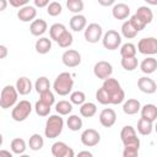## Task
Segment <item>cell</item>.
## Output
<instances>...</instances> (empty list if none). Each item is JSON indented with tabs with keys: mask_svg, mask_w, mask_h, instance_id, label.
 <instances>
[{
	"mask_svg": "<svg viewBox=\"0 0 157 157\" xmlns=\"http://www.w3.org/2000/svg\"><path fill=\"white\" fill-rule=\"evenodd\" d=\"M102 87L107 91V93L110 98V104H120L124 102L125 92L121 88V86L117 78L109 77V78L104 80Z\"/></svg>",
	"mask_w": 157,
	"mask_h": 157,
	"instance_id": "1",
	"label": "cell"
},
{
	"mask_svg": "<svg viewBox=\"0 0 157 157\" xmlns=\"http://www.w3.org/2000/svg\"><path fill=\"white\" fill-rule=\"evenodd\" d=\"M72 87H74L72 75L66 71L59 74L53 83V88L55 93H58L59 96H67L72 91Z\"/></svg>",
	"mask_w": 157,
	"mask_h": 157,
	"instance_id": "2",
	"label": "cell"
},
{
	"mask_svg": "<svg viewBox=\"0 0 157 157\" xmlns=\"http://www.w3.org/2000/svg\"><path fill=\"white\" fill-rule=\"evenodd\" d=\"M63 129H64V120L61 115L54 114V115H50L45 121L44 135L48 139H55L61 134Z\"/></svg>",
	"mask_w": 157,
	"mask_h": 157,
	"instance_id": "3",
	"label": "cell"
},
{
	"mask_svg": "<svg viewBox=\"0 0 157 157\" xmlns=\"http://www.w3.org/2000/svg\"><path fill=\"white\" fill-rule=\"evenodd\" d=\"M17 96H18V92L16 87L11 85L5 86L0 93V107L2 109H9L15 107L17 104Z\"/></svg>",
	"mask_w": 157,
	"mask_h": 157,
	"instance_id": "4",
	"label": "cell"
},
{
	"mask_svg": "<svg viewBox=\"0 0 157 157\" xmlns=\"http://www.w3.org/2000/svg\"><path fill=\"white\" fill-rule=\"evenodd\" d=\"M32 112V104L29 103V101H26V99H22L20 102H17V104L12 108L11 110V118L15 120V121H23L26 120L29 114Z\"/></svg>",
	"mask_w": 157,
	"mask_h": 157,
	"instance_id": "5",
	"label": "cell"
},
{
	"mask_svg": "<svg viewBox=\"0 0 157 157\" xmlns=\"http://www.w3.org/2000/svg\"><path fill=\"white\" fill-rule=\"evenodd\" d=\"M120 139L124 145V147L128 146H135L140 147V139L136 135V130L131 125H125L120 131Z\"/></svg>",
	"mask_w": 157,
	"mask_h": 157,
	"instance_id": "6",
	"label": "cell"
},
{
	"mask_svg": "<svg viewBox=\"0 0 157 157\" xmlns=\"http://www.w3.org/2000/svg\"><path fill=\"white\" fill-rule=\"evenodd\" d=\"M102 43H103V47L105 49H108V50H115L121 44V36H120V33H118L114 29H108L103 34Z\"/></svg>",
	"mask_w": 157,
	"mask_h": 157,
	"instance_id": "7",
	"label": "cell"
},
{
	"mask_svg": "<svg viewBox=\"0 0 157 157\" xmlns=\"http://www.w3.org/2000/svg\"><path fill=\"white\" fill-rule=\"evenodd\" d=\"M137 50H139V53H141L144 55L157 54V38H155V37L141 38L137 43Z\"/></svg>",
	"mask_w": 157,
	"mask_h": 157,
	"instance_id": "8",
	"label": "cell"
},
{
	"mask_svg": "<svg viewBox=\"0 0 157 157\" xmlns=\"http://www.w3.org/2000/svg\"><path fill=\"white\" fill-rule=\"evenodd\" d=\"M85 39L88 42V43H97L98 40H101L103 38V29H102V26L96 23V22H92L90 23L86 29H85Z\"/></svg>",
	"mask_w": 157,
	"mask_h": 157,
	"instance_id": "9",
	"label": "cell"
},
{
	"mask_svg": "<svg viewBox=\"0 0 157 157\" xmlns=\"http://www.w3.org/2000/svg\"><path fill=\"white\" fill-rule=\"evenodd\" d=\"M93 74L97 78L107 80L113 74V66H112L110 63H108L105 60H99L93 66Z\"/></svg>",
	"mask_w": 157,
	"mask_h": 157,
	"instance_id": "10",
	"label": "cell"
},
{
	"mask_svg": "<svg viewBox=\"0 0 157 157\" xmlns=\"http://www.w3.org/2000/svg\"><path fill=\"white\" fill-rule=\"evenodd\" d=\"M63 64L67 67H76L81 64V54L75 49H67L61 55Z\"/></svg>",
	"mask_w": 157,
	"mask_h": 157,
	"instance_id": "11",
	"label": "cell"
},
{
	"mask_svg": "<svg viewBox=\"0 0 157 157\" xmlns=\"http://www.w3.org/2000/svg\"><path fill=\"white\" fill-rule=\"evenodd\" d=\"M52 155L54 157H76L74 150L63 141H56L52 145Z\"/></svg>",
	"mask_w": 157,
	"mask_h": 157,
	"instance_id": "12",
	"label": "cell"
},
{
	"mask_svg": "<svg viewBox=\"0 0 157 157\" xmlns=\"http://www.w3.org/2000/svg\"><path fill=\"white\" fill-rule=\"evenodd\" d=\"M101 141V135L94 129H86L81 134V142L87 147H93Z\"/></svg>",
	"mask_w": 157,
	"mask_h": 157,
	"instance_id": "13",
	"label": "cell"
},
{
	"mask_svg": "<svg viewBox=\"0 0 157 157\" xmlns=\"http://www.w3.org/2000/svg\"><path fill=\"white\" fill-rule=\"evenodd\" d=\"M117 121V114L112 108H104L99 113V123L104 128H112Z\"/></svg>",
	"mask_w": 157,
	"mask_h": 157,
	"instance_id": "14",
	"label": "cell"
},
{
	"mask_svg": "<svg viewBox=\"0 0 157 157\" xmlns=\"http://www.w3.org/2000/svg\"><path fill=\"white\" fill-rule=\"evenodd\" d=\"M137 87L141 92L147 93V94H152L155 92H157V85L156 82L150 78L148 76H142L137 80Z\"/></svg>",
	"mask_w": 157,
	"mask_h": 157,
	"instance_id": "15",
	"label": "cell"
},
{
	"mask_svg": "<svg viewBox=\"0 0 157 157\" xmlns=\"http://www.w3.org/2000/svg\"><path fill=\"white\" fill-rule=\"evenodd\" d=\"M36 16H37V10L32 5H27V6L22 7V9H20L18 12H17L18 20L22 21V22H29V21L33 22Z\"/></svg>",
	"mask_w": 157,
	"mask_h": 157,
	"instance_id": "16",
	"label": "cell"
},
{
	"mask_svg": "<svg viewBox=\"0 0 157 157\" xmlns=\"http://www.w3.org/2000/svg\"><path fill=\"white\" fill-rule=\"evenodd\" d=\"M112 15L115 20H125L130 15V7L124 2H118L113 6Z\"/></svg>",
	"mask_w": 157,
	"mask_h": 157,
	"instance_id": "17",
	"label": "cell"
},
{
	"mask_svg": "<svg viewBox=\"0 0 157 157\" xmlns=\"http://www.w3.org/2000/svg\"><path fill=\"white\" fill-rule=\"evenodd\" d=\"M69 26L72 31L75 32H81L83 29H86L87 27V20L83 15H74L71 18H70V22H69Z\"/></svg>",
	"mask_w": 157,
	"mask_h": 157,
	"instance_id": "18",
	"label": "cell"
},
{
	"mask_svg": "<svg viewBox=\"0 0 157 157\" xmlns=\"http://www.w3.org/2000/svg\"><path fill=\"white\" fill-rule=\"evenodd\" d=\"M47 28H48V23L45 22V20H43V18H37V20H34V21L31 23V26H29V32H31L32 36L39 37V36H42V34L45 33Z\"/></svg>",
	"mask_w": 157,
	"mask_h": 157,
	"instance_id": "19",
	"label": "cell"
},
{
	"mask_svg": "<svg viewBox=\"0 0 157 157\" xmlns=\"http://www.w3.org/2000/svg\"><path fill=\"white\" fill-rule=\"evenodd\" d=\"M140 113H141V118H144L151 123H153L157 119V107L152 103H147V104L142 105Z\"/></svg>",
	"mask_w": 157,
	"mask_h": 157,
	"instance_id": "20",
	"label": "cell"
},
{
	"mask_svg": "<svg viewBox=\"0 0 157 157\" xmlns=\"http://www.w3.org/2000/svg\"><path fill=\"white\" fill-rule=\"evenodd\" d=\"M15 87H16L18 94L26 96V94L31 93V91H32V82H31V80H29L28 77L22 76V77H20V78H17Z\"/></svg>",
	"mask_w": 157,
	"mask_h": 157,
	"instance_id": "21",
	"label": "cell"
},
{
	"mask_svg": "<svg viewBox=\"0 0 157 157\" xmlns=\"http://www.w3.org/2000/svg\"><path fill=\"white\" fill-rule=\"evenodd\" d=\"M141 110V103L135 98H129L123 104V112L128 115H134Z\"/></svg>",
	"mask_w": 157,
	"mask_h": 157,
	"instance_id": "22",
	"label": "cell"
},
{
	"mask_svg": "<svg viewBox=\"0 0 157 157\" xmlns=\"http://www.w3.org/2000/svg\"><path fill=\"white\" fill-rule=\"evenodd\" d=\"M140 69L144 74L150 75L153 74L157 70V59H155L153 56H147L146 59H144L140 64Z\"/></svg>",
	"mask_w": 157,
	"mask_h": 157,
	"instance_id": "23",
	"label": "cell"
},
{
	"mask_svg": "<svg viewBox=\"0 0 157 157\" xmlns=\"http://www.w3.org/2000/svg\"><path fill=\"white\" fill-rule=\"evenodd\" d=\"M135 15H136L146 26H147L148 23H151L152 20H153V12H152V10H151L148 6H140V7L136 10Z\"/></svg>",
	"mask_w": 157,
	"mask_h": 157,
	"instance_id": "24",
	"label": "cell"
},
{
	"mask_svg": "<svg viewBox=\"0 0 157 157\" xmlns=\"http://www.w3.org/2000/svg\"><path fill=\"white\" fill-rule=\"evenodd\" d=\"M34 48L36 52L39 54H47L52 49V39H49L48 37H40L39 39H37Z\"/></svg>",
	"mask_w": 157,
	"mask_h": 157,
	"instance_id": "25",
	"label": "cell"
},
{
	"mask_svg": "<svg viewBox=\"0 0 157 157\" xmlns=\"http://www.w3.org/2000/svg\"><path fill=\"white\" fill-rule=\"evenodd\" d=\"M66 31H67V29H66V27H65L63 23H54V25H52L50 28H49V36H50V39L58 42L59 38H60Z\"/></svg>",
	"mask_w": 157,
	"mask_h": 157,
	"instance_id": "26",
	"label": "cell"
},
{
	"mask_svg": "<svg viewBox=\"0 0 157 157\" xmlns=\"http://www.w3.org/2000/svg\"><path fill=\"white\" fill-rule=\"evenodd\" d=\"M97 113V105L92 102H85L80 105V114L83 118H92Z\"/></svg>",
	"mask_w": 157,
	"mask_h": 157,
	"instance_id": "27",
	"label": "cell"
},
{
	"mask_svg": "<svg viewBox=\"0 0 157 157\" xmlns=\"http://www.w3.org/2000/svg\"><path fill=\"white\" fill-rule=\"evenodd\" d=\"M10 148L12 151V153H16V155H23L27 146H26V141L21 137H16L11 141L10 144Z\"/></svg>",
	"mask_w": 157,
	"mask_h": 157,
	"instance_id": "28",
	"label": "cell"
},
{
	"mask_svg": "<svg viewBox=\"0 0 157 157\" xmlns=\"http://www.w3.org/2000/svg\"><path fill=\"white\" fill-rule=\"evenodd\" d=\"M153 130V123L144 119V118H140L139 121H137V131L139 134L146 136V135H150Z\"/></svg>",
	"mask_w": 157,
	"mask_h": 157,
	"instance_id": "29",
	"label": "cell"
},
{
	"mask_svg": "<svg viewBox=\"0 0 157 157\" xmlns=\"http://www.w3.org/2000/svg\"><path fill=\"white\" fill-rule=\"evenodd\" d=\"M34 88L37 91L38 94L45 92V91H49L50 90V82H49V78L45 77V76H40L34 82Z\"/></svg>",
	"mask_w": 157,
	"mask_h": 157,
	"instance_id": "30",
	"label": "cell"
},
{
	"mask_svg": "<svg viewBox=\"0 0 157 157\" xmlns=\"http://www.w3.org/2000/svg\"><path fill=\"white\" fill-rule=\"evenodd\" d=\"M55 110L59 115H67L72 112V103L70 101H59L55 104Z\"/></svg>",
	"mask_w": 157,
	"mask_h": 157,
	"instance_id": "31",
	"label": "cell"
},
{
	"mask_svg": "<svg viewBox=\"0 0 157 157\" xmlns=\"http://www.w3.org/2000/svg\"><path fill=\"white\" fill-rule=\"evenodd\" d=\"M66 125H67V128H69L71 131H78V130L82 128L83 123H82V119H81L78 115L71 114V115H69V118H67V120H66Z\"/></svg>",
	"mask_w": 157,
	"mask_h": 157,
	"instance_id": "32",
	"label": "cell"
},
{
	"mask_svg": "<svg viewBox=\"0 0 157 157\" xmlns=\"http://www.w3.org/2000/svg\"><path fill=\"white\" fill-rule=\"evenodd\" d=\"M28 146L32 151H39L44 146V139L39 134H33L28 140Z\"/></svg>",
	"mask_w": 157,
	"mask_h": 157,
	"instance_id": "33",
	"label": "cell"
},
{
	"mask_svg": "<svg viewBox=\"0 0 157 157\" xmlns=\"http://www.w3.org/2000/svg\"><path fill=\"white\" fill-rule=\"evenodd\" d=\"M137 33H139V32L134 28V26L130 23L129 20L125 21V22H123V25H121V34H123L126 39H132V38H135Z\"/></svg>",
	"mask_w": 157,
	"mask_h": 157,
	"instance_id": "34",
	"label": "cell"
},
{
	"mask_svg": "<svg viewBox=\"0 0 157 157\" xmlns=\"http://www.w3.org/2000/svg\"><path fill=\"white\" fill-rule=\"evenodd\" d=\"M136 45L132 43H124L120 47L121 58H135L136 56Z\"/></svg>",
	"mask_w": 157,
	"mask_h": 157,
	"instance_id": "35",
	"label": "cell"
},
{
	"mask_svg": "<svg viewBox=\"0 0 157 157\" xmlns=\"http://www.w3.org/2000/svg\"><path fill=\"white\" fill-rule=\"evenodd\" d=\"M66 7L69 11L74 12L75 15H80V12L83 10V1L82 0H67Z\"/></svg>",
	"mask_w": 157,
	"mask_h": 157,
	"instance_id": "36",
	"label": "cell"
},
{
	"mask_svg": "<svg viewBox=\"0 0 157 157\" xmlns=\"http://www.w3.org/2000/svg\"><path fill=\"white\" fill-rule=\"evenodd\" d=\"M139 65V61L135 58H121V66L126 71H134Z\"/></svg>",
	"mask_w": 157,
	"mask_h": 157,
	"instance_id": "37",
	"label": "cell"
},
{
	"mask_svg": "<svg viewBox=\"0 0 157 157\" xmlns=\"http://www.w3.org/2000/svg\"><path fill=\"white\" fill-rule=\"evenodd\" d=\"M34 110L39 117H48L50 113V105L45 104L42 101H37L34 104Z\"/></svg>",
	"mask_w": 157,
	"mask_h": 157,
	"instance_id": "38",
	"label": "cell"
},
{
	"mask_svg": "<svg viewBox=\"0 0 157 157\" xmlns=\"http://www.w3.org/2000/svg\"><path fill=\"white\" fill-rule=\"evenodd\" d=\"M72 42H74V37H72L71 32L66 31V32L59 38V40H58L56 43H58V45H59L60 48H69V47L72 44Z\"/></svg>",
	"mask_w": 157,
	"mask_h": 157,
	"instance_id": "39",
	"label": "cell"
},
{
	"mask_svg": "<svg viewBox=\"0 0 157 157\" xmlns=\"http://www.w3.org/2000/svg\"><path fill=\"white\" fill-rule=\"evenodd\" d=\"M70 102L72 104H77V105H82L86 102V94L82 91H74L70 94Z\"/></svg>",
	"mask_w": 157,
	"mask_h": 157,
	"instance_id": "40",
	"label": "cell"
},
{
	"mask_svg": "<svg viewBox=\"0 0 157 157\" xmlns=\"http://www.w3.org/2000/svg\"><path fill=\"white\" fill-rule=\"evenodd\" d=\"M61 11H63V6H61V4L58 2V1H52V2L48 5V7H47L48 15H49V16H53V17L59 16V15L61 13Z\"/></svg>",
	"mask_w": 157,
	"mask_h": 157,
	"instance_id": "41",
	"label": "cell"
},
{
	"mask_svg": "<svg viewBox=\"0 0 157 157\" xmlns=\"http://www.w3.org/2000/svg\"><path fill=\"white\" fill-rule=\"evenodd\" d=\"M96 99L98 101V103H101L103 105L110 104V98H109L107 91L103 87H101V88L97 90V92H96Z\"/></svg>",
	"mask_w": 157,
	"mask_h": 157,
	"instance_id": "42",
	"label": "cell"
},
{
	"mask_svg": "<svg viewBox=\"0 0 157 157\" xmlns=\"http://www.w3.org/2000/svg\"><path fill=\"white\" fill-rule=\"evenodd\" d=\"M39 101H42V102H44L45 104H48V105H53L54 103H55V97H54V93L49 90V91H45V92H43V93H40L39 94Z\"/></svg>",
	"mask_w": 157,
	"mask_h": 157,
	"instance_id": "43",
	"label": "cell"
},
{
	"mask_svg": "<svg viewBox=\"0 0 157 157\" xmlns=\"http://www.w3.org/2000/svg\"><path fill=\"white\" fill-rule=\"evenodd\" d=\"M129 21H130V23L134 26V28H135L137 32L142 31V29L146 27V25H145V23H144V22H142V21H141V20H140V18H139V17H137L135 13H134V15L130 17V20H129Z\"/></svg>",
	"mask_w": 157,
	"mask_h": 157,
	"instance_id": "44",
	"label": "cell"
},
{
	"mask_svg": "<svg viewBox=\"0 0 157 157\" xmlns=\"http://www.w3.org/2000/svg\"><path fill=\"white\" fill-rule=\"evenodd\" d=\"M139 148L135 146H128L123 150V157H139Z\"/></svg>",
	"mask_w": 157,
	"mask_h": 157,
	"instance_id": "45",
	"label": "cell"
},
{
	"mask_svg": "<svg viewBox=\"0 0 157 157\" xmlns=\"http://www.w3.org/2000/svg\"><path fill=\"white\" fill-rule=\"evenodd\" d=\"M9 2H10L11 6L18 7V9H22V7H25V6L28 5V0H10Z\"/></svg>",
	"mask_w": 157,
	"mask_h": 157,
	"instance_id": "46",
	"label": "cell"
},
{
	"mask_svg": "<svg viewBox=\"0 0 157 157\" xmlns=\"http://www.w3.org/2000/svg\"><path fill=\"white\" fill-rule=\"evenodd\" d=\"M50 2L48 0H34V6L36 7H48Z\"/></svg>",
	"mask_w": 157,
	"mask_h": 157,
	"instance_id": "47",
	"label": "cell"
},
{
	"mask_svg": "<svg viewBox=\"0 0 157 157\" xmlns=\"http://www.w3.org/2000/svg\"><path fill=\"white\" fill-rule=\"evenodd\" d=\"M6 55H7V48L4 44H1L0 45V59H5Z\"/></svg>",
	"mask_w": 157,
	"mask_h": 157,
	"instance_id": "48",
	"label": "cell"
},
{
	"mask_svg": "<svg viewBox=\"0 0 157 157\" xmlns=\"http://www.w3.org/2000/svg\"><path fill=\"white\" fill-rule=\"evenodd\" d=\"M98 2H99V5H102V6H110V5H115V2H114V0H107V1H104V0H98Z\"/></svg>",
	"mask_w": 157,
	"mask_h": 157,
	"instance_id": "49",
	"label": "cell"
},
{
	"mask_svg": "<svg viewBox=\"0 0 157 157\" xmlns=\"http://www.w3.org/2000/svg\"><path fill=\"white\" fill-rule=\"evenodd\" d=\"M76 157H93V155L90 152V151H80Z\"/></svg>",
	"mask_w": 157,
	"mask_h": 157,
	"instance_id": "50",
	"label": "cell"
},
{
	"mask_svg": "<svg viewBox=\"0 0 157 157\" xmlns=\"http://www.w3.org/2000/svg\"><path fill=\"white\" fill-rule=\"evenodd\" d=\"M0 157H13V156H12V153H11L10 151H7V150H1V151H0Z\"/></svg>",
	"mask_w": 157,
	"mask_h": 157,
	"instance_id": "51",
	"label": "cell"
},
{
	"mask_svg": "<svg viewBox=\"0 0 157 157\" xmlns=\"http://www.w3.org/2000/svg\"><path fill=\"white\" fill-rule=\"evenodd\" d=\"M6 4H7V1H6V0H1V7H0V10H1V11H2V10H5Z\"/></svg>",
	"mask_w": 157,
	"mask_h": 157,
	"instance_id": "52",
	"label": "cell"
},
{
	"mask_svg": "<svg viewBox=\"0 0 157 157\" xmlns=\"http://www.w3.org/2000/svg\"><path fill=\"white\" fill-rule=\"evenodd\" d=\"M148 5H157V0H146Z\"/></svg>",
	"mask_w": 157,
	"mask_h": 157,
	"instance_id": "53",
	"label": "cell"
},
{
	"mask_svg": "<svg viewBox=\"0 0 157 157\" xmlns=\"http://www.w3.org/2000/svg\"><path fill=\"white\" fill-rule=\"evenodd\" d=\"M20 157H31L29 155H26V153H23V155H20Z\"/></svg>",
	"mask_w": 157,
	"mask_h": 157,
	"instance_id": "54",
	"label": "cell"
},
{
	"mask_svg": "<svg viewBox=\"0 0 157 157\" xmlns=\"http://www.w3.org/2000/svg\"><path fill=\"white\" fill-rule=\"evenodd\" d=\"M155 131H156V134H157V123H156V125H155Z\"/></svg>",
	"mask_w": 157,
	"mask_h": 157,
	"instance_id": "55",
	"label": "cell"
}]
</instances>
